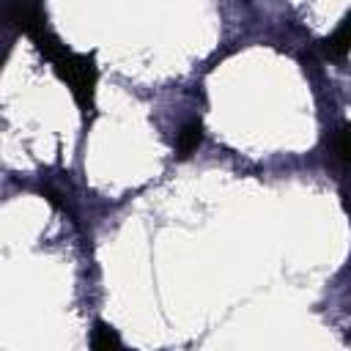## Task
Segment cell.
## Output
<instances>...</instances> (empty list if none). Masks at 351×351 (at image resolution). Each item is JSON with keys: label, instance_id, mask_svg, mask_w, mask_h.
Here are the masks:
<instances>
[{"label": "cell", "instance_id": "1", "mask_svg": "<svg viewBox=\"0 0 351 351\" xmlns=\"http://www.w3.org/2000/svg\"><path fill=\"white\" fill-rule=\"evenodd\" d=\"M27 36L36 41L38 52H44V58L52 63V69L58 71V77L69 85V90L74 93L77 104L88 112L93 107V90H96V66L93 58L71 52L66 44H60L38 19L36 25L27 27Z\"/></svg>", "mask_w": 351, "mask_h": 351}, {"label": "cell", "instance_id": "2", "mask_svg": "<svg viewBox=\"0 0 351 351\" xmlns=\"http://www.w3.org/2000/svg\"><path fill=\"white\" fill-rule=\"evenodd\" d=\"M200 143H203V123L200 121H189V123H184L178 129L176 151H178V156H189V154H195L200 148Z\"/></svg>", "mask_w": 351, "mask_h": 351}, {"label": "cell", "instance_id": "3", "mask_svg": "<svg viewBox=\"0 0 351 351\" xmlns=\"http://www.w3.org/2000/svg\"><path fill=\"white\" fill-rule=\"evenodd\" d=\"M324 49L329 58H343L346 52H351V16L332 33V38H326Z\"/></svg>", "mask_w": 351, "mask_h": 351}, {"label": "cell", "instance_id": "4", "mask_svg": "<svg viewBox=\"0 0 351 351\" xmlns=\"http://www.w3.org/2000/svg\"><path fill=\"white\" fill-rule=\"evenodd\" d=\"M90 346L93 348H99V351H107V348H121V337H118V332L112 329V326H107V324H96V329L90 332Z\"/></svg>", "mask_w": 351, "mask_h": 351}, {"label": "cell", "instance_id": "5", "mask_svg": "<svg viewBox=\"0 0 351 351\" xmlns=\"http://www.w3.org/2000/svg\"><path fill=\"white\" fill-rule=\"evenodd\" d=\"M335 156L343 162V165H351V126H340L335 132Z\"/></svg>", "mask_w": 351, "mask_h": 351}]
</instances>
